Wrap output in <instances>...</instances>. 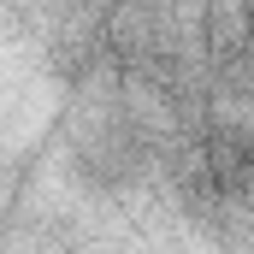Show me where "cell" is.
<instances>
[{"label":"cell","mask_w":254,"mask_h":254,"mask_svg":"<svg viewBox=\"0 0 254 254\" xmlns=\"http://www.w3.org/2000/svg\"><path fill=\"white\" fill-rule=\"evenodd\" d=\"M172 190L201 225L231 231L243 213H254V130L237 119H213L172 154Z\"/></svg>","instance_id":"1"}]
</instances>
